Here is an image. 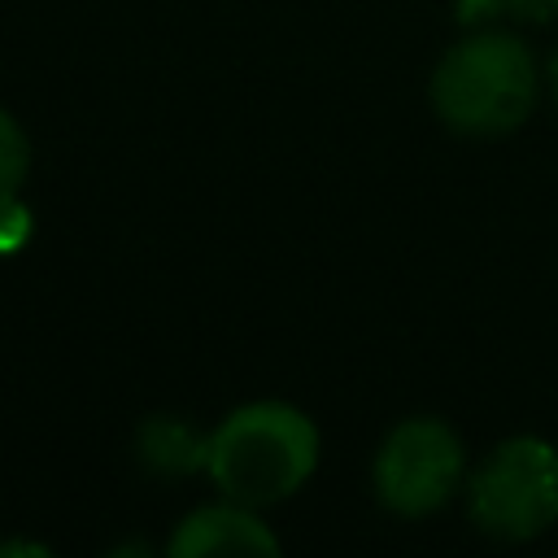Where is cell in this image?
Returning <instances> with one entry per match:
<instances>
[{"label":"cell","instance_id":"obj_3","mask_svg":"<svg viewBox=\"0 0 558 558\" xmlns=\"http://www.w3.org/2000/svg\"><path fill=\"white\" fill-rule=\"evenodd\" d=\"M471 519L497 541H527L558 523V449L541 436L497 445L471 475Z\"/></svg>","mask_w":558,"mask_h":558},{"label":"cell","instance_id":"obj_10","mask_svg":"<svg viewBox=\"0 0 558 558\" xmlns=\"http://www.w3.org/2000/svg\"><path fill=\"white\" fill-rule=\"evenodd\" d=\"M549 83H554V100H558V57H554V65H549Z\"/></svg>","mask_w":558,"mask_h":558},{"label":"cell","instance_id":"obj_5","mask_svg":"<svg viewBox=\"0 0 558 558\" xmlns=\"http://www.w3.org/2000/svg\"><path fill=\"white\" fill-rule=\"evenodd\" d=\"M170 554L174 558H192V554H279V541L266 532V523L244 501L227 497V506L192 510L174 527Z\"/></svg>","mask_w":558,"mask_h":558},{"label":"cell","instance_id":"obj_4","mask_svg":"<svg viewBox=\"0 0 558 558\" xmlns=\"http://www.w3.org/2000/svg\"><path fill=\"white\" fill-rule=\"evenodd\" d=\"M375 493L397 514H427L462 480V445L440 418H405L375 453Z\"/></svg>","mask_w":558,"mask_h":558},{"label":"cell","instance_id":"obj_8","mask_svg":"<svg viewBox=\"0 0 558 558\" xmlns=\"http://www.w3.org/2000/svg\"><path fill=\"white\" fill-rule=\"evenodd\" d=\"M26 166H31V144L22 126L0 109V192H17V183L26 179Z\"/></svg>","mask_w":558,"mask_h":558},{"label":"cell","instance_id":"obj_9","mask_svg":"<svg viewBox=\"0 0 558 558\" xmlns=\"http://www.w3.org/2000/svg\"><path fill=\"white\" fill-rule=\"evenodd\" d=\"M31 209L13 192H0V253H17L31 240Z\"/></svg>","mask_w":558,"mask_h":558},{"label":"cell","instance_id":"obj_6","mask_svg":"<svg viewBox=\"0 0 558 558\" xmlns=\"http://www.w3.org/2000/svg\"><path fill=\"white\" fill-rule=\"evenodd\" d=\"M135 453L153 475H187L209 466V436L187 427L183 418H148L135 436Z\"/></svg>","mask_w":558,"mask_h":558},{"label":"cell","instance_id":"obj_7","mask_svg":"<svg viewBox=\"0 0 558 558\" xmlns=\"http://www.w3.org/2000/svg\"><path fill=\"white\" fill-rule=\"evenodd\" d=\"M554 22L558 0H458V22Z\"/></svg>","mask_w":558,"mask_h":558},{"label":"cell","instance_id":"obj_2","mask_svg":"<svg viewBox=\"0 0 558 558\" xmlns=\"http://www.w3.org/2000/svg\"><path fill=\"white\" fill-rule=\"evenodd\" d=\"M432 105L462 135H506L536 105V61L506 31L466 35L436 65Z\"/></svg>","mask_w":558,"mask_h":558},{"label":"cell","instance_id":"obj_1","mask_svg":"<svg viewBox=\"0 0 558 558\" xmlns=\"http://www.w3.org/2000/svg\"><path fill=\"white\" fill-rule=\"evenodd\" d=\"M318 462L314 423L283 401H253L209 432V475L244 506H270L296 493Z\"/></svg>","mask_w":558,"mask_h":558}]
</instances>
